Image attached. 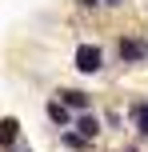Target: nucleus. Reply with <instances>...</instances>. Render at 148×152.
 <instances>
[{
	"instance_id": "1",
	"label": "nucleus",
	"mask_w": 148,
	"mask_h": 152,
	"mask_svg": "<svg viewBox=\"0 0 148 152\" xmlns=\"http://www.w3.org/2000/svg\"><path fill=\"white\" fill-rule=\"evenodd\" d=\"M72 64H76V72L96 76V72L104 68V48H100V44H76V52H72Z\"/></svg>"
},
{
	"instance_id": "2",
	"label": "nucleus",
	"mask_w": 148,
	"mask_h": 152,
	"mask_svg": "<svg viewBox=\"0 0 148 152\" xmlns=\"http://www.w3.org/2000/svg\"><path fill=\"white\" fill-rule=\"evenodd\" d=\"M116 56H120V64H148V40L144 36H120Z\"/></svg>"
},
{
	"instance_id": "3",
	"label": "nucleus",
	"mask_w": 148,
	"mask_h": 152,
	"mask_svg": "<svg viewBox=\"0 0 148 152\" xmlns=\"http://www.w3.org/2000/svg\"><path fill=\"white\" fill-rule=\"evenodd\" d=\"M72 128H76L80 136H88V140H100V132H104V120L92 112V108H88V112H80V116H76V124H72Z\"/></svg>"
},
{
	"instance_id": "4",
	"label": "nucleus",
	"mask_w": 148,
	"mask_h": 152,
	"mask_svg": "<svg viewBox=\"0 0 148 152\" xmlns=\"http://www.w3.org/2000/svg\"><path fill=\"white\" fill-rule=\"evenodd\" d=\"M44 112H48V120H52L56 128H72V124H76V120H72V108L64 104V100H48Z\"/></svg>"
},
{
	"instance_id": "5",
	"label": "nucleus",
	"mask_w": 148,
	"mask_h": 152,
	"mask_svg": "<svg viewBox=\"0 0 148 152\" xmlns=\"http://www.w3.org/2000/svg\"><path fill=\"white\" fill-rule=\"evenodd\" d=\"M16 140H20V120L0 116V148H16Z\"/></svg>"
},
{
	"instance_id": "6",
	"label": "nucleus",
	"mask_w": 148,
	"mask_h": 152,
	"mask_svg": "<svg viewBox=\"0 0 148 152\" xmlns=\"http://www.w3.org/2000/svg\"><path fill=\"white\" fill-rule=\"evenodd\" d=\"M60 100L72 108V112H88V108H92V96H88V92H80V88H64Z\"/></svg>"
},
{
	"instance_id": "7",
	"label": "nucleus",
	"mask_w": 148,
	"mask_h": 152,
	"mask_svg": "<svg viewBox=\"0 0 148 152\" xmlns=\"http://www.w3.org/2000/svg\"><path fill=\"white\" fill-rule=\"evenodd\" d=\"M60 144H64V148H72V152H92V140L80 136V132H72V128H64V132H60Z\"/></svg>"
},
{
	"instance_id": "8",
	"label": "nucleus",
	"mask_w": 148,
	"mask_h": 152,
	"mask_svg": "<svg viewBox=\"0 0 148 152\" xmlns=\"http://www.w3.org/2000/svg\"><path fill=\"white\" fill-rule=\"evenodd\" d=\"M132 120H136V132H140V140H148V100H132Z\"/></svg>"
},
{
	"instance_id": "9",
	"label": "nucleus",
	"mask_w": 148,
	"mask_h": 152,
	"mask_svg": "<svg viewBox=\"0 0 148 152\" xmlns=\"http://www.w3.org/2000/svg\"><path fill=\"white\" fill-rule=\"evenodd\" d=\"M76 4H80V8H100L104 0H76Z\"/></svg>"
},
{
	"instance_id": "10",
	"label": "nucleus",
	"mask_w": 148,
	"mask_h": 152,
	"mask_svg": "<svg viewBox=\"0 0 148 152\" xmlns=\"http://www.w3.org/2000/svg\"><path fill=\"white\" fill-rule=\"evenodd\" d=\"M104 8H124V0H104Z\"/></svg>"
},
{
	"instance_id": "11",
	"label": "nucleus",
	"mask_w": 148,
	"mask_h": 152,
	"mask_svg": "<svg viewBox=\"0 0 148 152\" xmlns=\"http://www.w3.org/2000/svg\"><path fill=\"white\" fill-rule=\"evenodd\" d=\"M16 152H32V148H16Z\"/></svg>"
}]
</instances>
